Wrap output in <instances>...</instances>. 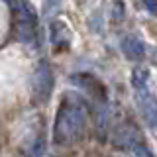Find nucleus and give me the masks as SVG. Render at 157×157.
I'll return each mask as SVG.
<instances>
[{"instance_id": "nucleus-1", "label": "nucleus", "mask_w": 157, "mask_h": 157, "mask_svg": "<svg viewBox=\"0 0 157 157\" xmlns=\"http://www.w3.org/2000/svg\"><path fill=\"white\" fill-rule=\"evenodd\" d=\"M88 106L78 94H65L57 108L53 124V141L57 145H73L85 134Z\"/></svg>"}, {"instance_id": "nucleus-2", "label": "nucleus", "mask_w": 157, "mask_h": 157, "mask_svg": "<svg viewBox=\"0 0 157 157\" xmlns=\"http://www.w3.org/2000/svg\"><path fill=\"white\" fill-rule=\"evenodd\" d=\"M10 8H12L14 20H16V36L20 41H33L36 39V24L37 16L36 10L32 8V4L28 0H10Z\"/></svg>"}, {"instance_id": "nucleus-3", "label": "nucleus", "mask_w": 157, "mask_h": 157, "mask_svg": "<svg viewBox=\"0 0 157 157\" xmlns=\"http://www.w3.org/2000/svg\"><path fill=\"white\" fill-rule=\"evenodd\" d=\"M53 71L47 61L37 63L32 73V100L36 104H45L53 92Z\"/></svg>"}, {"instance_id": "nucleus-4", "label": "nucleus", "mask_w": 157, "mask_h": 157, "mask_svg": "<svg viewBox=\"0 0 157 157\" xmlns=\"http://www.w3.org/2000/svg\"><path fill=\"white\" fill-rule=\"evenodd\" d=\"M136 104H137V110H140L145 124L149 128H157V100L147 90V86L136 90Z\"/></svg>"}, {"instance_id": "nucleus-5", "label": "nucleus", "mask_w": 157, "mask_h": 157, "mask_svg": "<svg viewBox=\"0 0 157 157\" xmlns=\"http://www.w3.org/2000/svg\"><path fill=\"white\" fill-rule=\"evenodd\" d=\"M112 144L116 147H122V149H132L134 145L141 144V132L137 130V126L134 122H124L114 130L112 134Z\"/></svg>"}, {"instance_id": "nucleus-6", "label": "nucleus", "mask_w": 157, "mask_h": 157, "mask_svg": "<svg viewBox=\"0 0 157 157\" xmlns=\"http://www.w3.org/2000/svg\"><path fill=\"white\" fill-rule=\"evenodd\" d=\"M49 32H51V43L59 49H67L71 45V29L67 28L65 22L61 20H55L49 26Z\"/></svg>"}, {"instance_id": "nucleus-7", "label": "nucleus", "mask_w": 157, "mask_h": 157, "mask_svg": "<svg viewBox=\"0 0 157 157\" xmlns=\"http://www.w3.org/2000/svg\"><path fill=\"white\" fill-rule=\"evenodd\" d=\"M122 51H124V55L128 59H132V61H141L144 55H145V45L140 37L126 36L122 39Z\"/></svg>"}, {"instance_id": "nucleus-8", "label": "nucleus", "mask_w": 157, "mask_h": 157, "mask_svg": "<svg viewBox=\"0 0 157 157\" xmlns=\"http://www.w3.org/2000/svg\"><path fill=\"white\" fill-rule=\"evenodd\" d=\"M132 86H134V90L147 86V71L144 67H136L132 71Z\"/></svg>"}, {"instance_id": "nucleus-9", "label": "nucleus", "mask_w": 157, "mask_h": 157, "mask_svg": "<svg viewBox=\"0 0 157 157\" xmlns=\"http://www.w3.org/2000/svg\"><path fill=\"white\" fill-rule=\"evenodd\" d=\"M122 18H124V2L122 0H114V4H112V20L120 22Z\"/></svg>"}, {"instance_id": "nucleus-10", "label": "nucleus", "mask_w": 157, "mask_h": 157, "mask_svg": "<svg viewBox=\"0 0 157 157\" xmlns=\"http://www.w3.org/2000/svg\"><path fill=\"white\" fill-rule=\"evenodd\" d=\"M141 2H144V6L147 8V12L157 16V0H141Z\"/></svg>"}]
</instances>
